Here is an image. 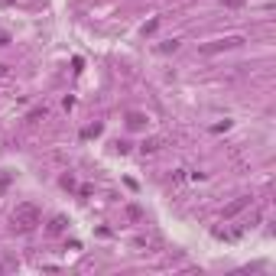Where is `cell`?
Segmentation results:
<instances>
[{"mask_svg":"<svg viewBox=\"0 0 276 276\" xmlns=\"http://www.w3.org/2000/svg\"><path fill=\"white\" fill-rule=\"evenodd\" d=\"M65 224H69V221H65V218H52V221H49V234H62V231H65Z\"/></svg>","mask_w":276,"mask_h":276,"instance_id":"5","label":"cell"},{"mask_svg":"<svg viewBox=\"0 0 276 276\" xmlns=\"http://www.w3.org/2000/svg\"><path fill=\"white\" fill-rule=\"evenodd\" d=\"M179 49V39H169V42H159V52H175Z\"/></svg>","mask_w":276,"mask_h":276,"instance_id":"9","label":"cell"},{"mask_svg":"<svg viewBox=\"0 0 276 276\" xmlns=\"http://www.w3.org/2000/svg\"><path fill=\"white\" fill-rule=\"evenodd\" d=\"M0 75H7V65H0Z\"/></svg>","mask_w":276,"mask_h":276,"instance_id":"14","label":"cell"},{"mask_svg":"<svg viewBox=\"0 0 276 276\" xmlns=\"http://www.w3.org/2000/svg\"><path fill=\"white\" fill-rule=\"evenodd\" d=\"M127 214H130V218H134V221H140V218H143V211H140V208H137V205H130V208H127Z\"/></svg>","mask_w":276,"mask_h":276,"instance_id":"11","label":"cell"},{"mask_svg":"<svg viewBox=\"0 0 276 276\" xmlns=\"http://www.w3.org/2000/svg\"><path fill=\"white\" fill-rule=\"evenodd\" d=\"M241 36H228V39H214V42H208V46H202V52L205 55H214V52H228V49H237L241 46Z\"/></svg>","mask_w":276,"mask_h":276,"instance_id":"2","label":"cell"},{"mask_svg":"<svg viewBox=\"0 0 276 276\" xmlns=\"http://www.w3.org/2000/svg\"><path fill=\"white\" fill-rule=\"evenodd\" d=\"M250 205V195H237L234 202H231V205H224V211H221V218L228 221V218H234V214H241L244 211V208Z\"/></svg>","mask_w":276,"mask_h":276,"instance_id":"3","label":"cell"},{"mask_svg":"<svg viewBox=\"0 0 276 276\" xmlns=\"http://www.w3.org/2000/svg\"><path fill=\"white\" fill-rule=\"evenodd\" d=\"M244 0H224V7H241Z\"/></svg>","mask_w":276,"mask_h":276,"instance_id":"13","label":"cell"},{"mask_svg":"<svg viewBox=\"0 0 276 276\" xmlns=\"http://www.w3.org/2000/svg\"><path fill=\"white\" fill-rule=\"evenodd\" d=\"M156 26H159V20H150V23L143 26V36H150V33H153V30H156Z\"/></svg>","mask_w":276,"mask_h":276,"instance_id":"12","label":"cell"},{"mask_svg":"<svg viewBox=\"0 0 276 276\" xmlns=\"http://www.w3.org/2000/svg\"><path fill=\"white\" fill-rule=\"evenodd\" d=\"M143 124H146V117H143V114H127V127H130V130H140Z\"/></svg>","mask_w":276,"mask_h":276,"instance_id":"6","label":"cell"},{"mask_svg":"<svg viewBox=\"0 0 276 276\" xmlns=\"http://www.w3.org/2000/svg\"><path fill=\"white\" fill-rule=\"evenodd\" d=\"M140 150H143V153H156V150H163V140H159V137H153V140H143Z\"/></svg>","mask_w":276,"mask_h":276,"instance_id":"4","label":"cell"},{"mask_svg":"<svg viewBox=\"0 0 276 276\" xmlns=\"http://www.w3.org/2000/svg\"><path fill=\"white\" fill-rule=\"evenodd\" d=\"M42 224V211L33 202H23V205L13 208V231H20V234H30V231H36Z\"/></svg>","mask_w":276,"mask_h":276,"instance_id":"1","label":"cell"},{"mask_svg":"<svg viewBox=\"0 0 276 276\" xmlns=\"http://www.w3.org/2000/svg\"><path fill=\"white\" fill-rule=\"evenodd\" d=\"M101 134V124H91V127H85V130H81V137H88V140H91V137H98Z\"/></svg>","mask_w":276,"mask_h":276,"instance_id":"8","label":"cell"},{"mask_svg":"<svg viewBox=\"0 0 276 276\" xmlns=\"http://www.w3.org/2000/svg\"><path fill=\"white\" fill-rule=\"evenodd\" d=\"M10 182H13V175H10V172H0V195L10 189Z\"/></svg>","mask_w":276,"mask_h":276,"instance_id":"7","label":"cell"},{"mask_svg":"<svg viewBox=\"0 0 276 276\" xmlns=\"http://www.w3.org/2000/svg\"><path fill=\"white\" fill-rule=\"evenodd\" d=\"M39 117H46V107H36V110H30V117H26V120L33 124V120H39Z\"/></svg>","mask_w":276,"mask_h":276,"instance_id":"10","label":"cell"}]
</instances>
